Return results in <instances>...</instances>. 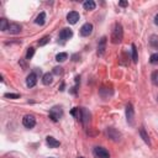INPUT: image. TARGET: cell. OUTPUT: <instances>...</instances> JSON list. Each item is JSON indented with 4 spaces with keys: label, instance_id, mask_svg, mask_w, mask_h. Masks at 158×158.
I'll use <instances>...</instances> for the list:
<instances>
[{
    "label": "cell",
    "instance_id": "18",
    "mask_svg": "<svg viewBox=\"0 0 158 158\" xmlns=\"http://www.w3.org/2000/svg\"><path fill=\"white\" fill-rule=\"evenodd\" d=\"M9 26H10V24L8 22L6 19H1V20H0V30H1V31H8Z\"/></svg>",
    "mask_w": 158,
    "mask_h": 158
},
{
    "label": "cell",
    "instance_id": "2",
    "mask_svg": "<svg viewBox=\"0 0 158 158\" xmlns=\"http://www.w3.org/2000/svg\"><path fill=\"white\" fill-rule=\"evenodd\" d=\"M62 116H63V109L61 106H53L51 110H50V119L52 121H60L62 119Z\"/></svg>",
    "mask_w": 158,
    "mask_h": 158
},
{
    "label": "cell",
    "instance_id": "3",
    "mask_svg": "<svg viewBox=\"0 0 158 158\" xmlns=\"http://www.w3.org/2000/svg\"><path fill=\"white\" fill-rule=\"evenodd\" d=\"M126 119H127L128 125L132 126L135 124V110H133L132 104H128L126 106Z\"/></svg>",
    "mask_w": 158,
    "mask_h": 158
},
{
    "label": "cell",
    "instance_id": "29",
    "mask_svg": "<svg viewBox=\"0 0 158 158\" xmlns=\"http://www.w3.org/2000/svg\"><path fill=\"white\" fill-rule=\"evenodd\" d=\"M127 4H128L127 1H120V3H119V5H120V6H122V8L127 6Z\"/></svg>",
    "mask_w": 158,
    "mask_h": 158
},
{
    "label": "cell",
    "instance_id": "27",
    "mask_svg": "<svg viewBox=\"0 0 158 158\" xmlns=\"http://www.w3.org/2000/svg\"><path fill=\"white\" fill-rule=\"evenodd\" d=\"M53 73L57 74V75L62 74V73H63V68H62V67H55V68H53Z\"/></svg>",
    "mask_w": 158,
    "mask_h": 158
},
{
    "label": "cell",
    "instance_id": "4",
    "mask_svg": "<svg viewBox=\"0 0 158 158\" xmlns=\"http://www.w3.org/2000/svg\"><path fill=\"white\" fill-rule=\"evenodd\" d=\"M22 125H24L26 128H32L35 125H36V119L32 115H25L24 119H22Z\"/></svg>",
    "mask_w": 158,
    "mask_h": 158
},
{
    "label": "cell",
    "instance_id": "20",
    "mask_svg": "<svg viewBox=\"0 0 158 158\" xmlns=\"http://www.w3.org/2000/svg\"><path fill=\"white\" fill-rule=\"evenodd\" d=\"M140 135H141V137H142V140L143 141L147 143V145H149V138H148V135L146 133V131H145V128L143 127H140Z\"/></svg>",
    "mask_w": 158,
    "mask_h": 158
},
{
    "label": "cell",
    "instance_id": "19",
    "mask_svg": "<svg viewBox=\"0 0 158 158\" xmlns=\"http://www.w3.org/2000/svg\"><path fill=\"white\" fill-rule=\"evenodd\" d=\"M149 45L152 46L153 48H158V36H156V35H152L151 38H149Z\"/></svg>",
    "mask_w": 158,
    "mask_h": 158
},
{
    "label": "cell",
    "instance_id": "6",
    "mask_svg": "<svg viewBox=\"0 0 158 158\" xmlns=\"http://www.w3.org/2000/svg\"><path fill=\"white\" fill-rule=\"evenodd\" d=\"M91 32H93V25L89 24V22H86V24H84L83 26L80 27V35L81 36L86 37V36H89Z\"/></svg>",
    "mask_w": 158,
    "mask_h": 158
},
{
    "label": "cell",
    "instance_id": "30",
    "mask_svg": "<svg viewBox=\"0 0 158 158\" xmlns=\"http://www.w3.org/2000/svg\"><path fill=\"white\" fill-rule=\"evenodd\" d=\"M154 24H156V25L158 26V14H157V15L154 16Z\"/></svg>",
    "mask_w": 158,
    "mask_h": 158
},
{
    "label": "cell",
    "instance_id": "8",
    "mask_svg": "<svg viewBox=\"0 0 158 158\" xmlns=\"http://www.w3.org/2000/svg\"><path fill=\"white\" fill-rule=\"evenodd\" d=\"M79 17H80L79 13H77V11H71V13H68V15H67V21L69 22V24L74 25V24H77L78 22Z\"/></svg>",
    "mask_w": 158,
    "mask_h": 158
},
{
    "label": "cell",
    "instance_id": "17",
    "mask_svg": "<svg viewBox=\"0 0 158 158\" xmlns=\"http://www.w3.org/2000/svg\"><path fill=\"white\" fill-rule=\"evenodd\" d=\"M46 21V14L45 13H40V15L36 17V20H35V24H37L40 26H42Z\"/></svg>",
    "mask_w": 158,
    "mask_h": 158
},
{
    "label": "cell",
    "instance_id": "24",
    "mask_svg": "<svg viewBox=\"0 0 158 158\" xmlns=\"http://www.w3.org/2000/svg\"><path fill=\"white\" fill-rule=\"evenodd\" d=\"M151 79H152V83H153L156 86H158V71H156V72L152 73Z\"/></svg>",
    "mask_w": 158,
    "mask_h": 158
},
{
    "label": "cell",
    "instance_id": "1",
    "mask_svg": "<svg viewBox=\"0 0 158 158\" xmlns=\"http://www.w3.org/2000/svg\"><path fill=\"white\" fill-rule=\"evenodd\" d=\"M122 37H124V30H122V26L120 24H116L114 26L113 33H111V42L114 45L120 43L122 41Z\"/></svg>",
    "mask_w": 158,
    "mask_h": 158
},
{
    "label": "cell",
    "instance_id": "5",
    "mask_svg": "<svg viewBox=\"0 0 158 158\" xmlns=\"http://www.w3.org/2000/svg\"><path fill=\"white\" fill-rule=\"evenodd\" d=\"M94 156L96 158H110L109 151L104 147H99V146L94 148Z\"/></svg>",
    "mask_w": 158,
    "mask_h": 158
},
{
    "label": "cell",
    "instance_id": "10",
    "mask_svg": "<svg viewBox=\"0 0 158 158\" xmlns=\"http://www.w3.org/2000/svg\"><path fill=\"white\" fill-rule=\"evenodd\" d=\"M80 110H81V113H80V119L79 120L83 122V125H86L90 120V114H89V111L84 108H80Z\"/></svg>",
    "mask_w": 158,
    "mask_h": 158
},
{
    "label": "cell",
    "instance_id": "31",
    "mask_svg": "<svg viewBox=\"0 0 158 158\" xmlns=\"http://www.w3.org/2000/svg\"><path fill=\"white\" fill-rule=\"evenodd\" d=\"M78 158H84V157H78Z\"/></svg>",
    "mask_w": 158,
    "mask_h": 158
},
{
    "label": "cell",
    "instance_id": "16",
    "mask_svg": "<svg viewBox=\"0 0 158 158\" xmlns=\"http://www.w3.org/2000/svg\"><path fill=\"white\" fill-rule=\"evenodd\" d=\"M95 6H96V4L93 1V0H86V1L83 3V8L85 10H94Z\"/></svg>",
    "mask_w": 158,
    "mask_h": 158
},
{
    "label": "cell",
    "instance_id": "32",
    "mask_svg": "<svg viewBox=\"0 0 158 158\" xmlns=\"http://www.w3.org/2000/svg\"><path fill=\"white\" fill-rule=\"evenodd\" d=\"M50 158H52V157H50Z\"/></svg>",
    "mask_w": 158,
    "mask_h": 158
},
{
    "label": "cell",
    "instance_id": "28",
    "mask_svg": "<svg viewBox=\"0 0 158 158\" xmlns=\"http://www.w3.org/2000/svg\"><path fill=\"white\" fill-rule=\"evenodd\" d=\"M5 98H10V99H19L20 95L19 94H10V93H8V94H5Z\"/></svg>",
    "mask_w": 158,
    "mask_h": 158
},
{
    "label": "cell",
    "instance_id": "12",
    "mask_svg": "<svg viewBox=\"0 0 158 158\" xmlns=\"http://www.w3.org/2000/svg\"><path fill=\"white\" fill-rule=\"evenodd\" d=\"M108 135H109V137L113 140V141H119L120 137H121L120 132L116 131L115 128H113V127H109V128H108Z\"/></svg>",
    "mask_w": 158,
    "mask_h": 158
},
{
    "label": "cell",
    "instance_id": "26",
    "mask_svg": "<svg viewBox=\"0 0 158 158\" xmlns=\"http://www.w3.org/2000/svg\"><path fill=\"white\" fill-rule=\"evenodd\" d=\"M50 40H51V38H50V36H45L43 38H41V40L38 41V45H40V46H45V45H47V43L50 42Z\"/></svg>",
    "mask_w": 158,
    "mask_h": 158
},
{
    "label": "cell",
    "instance_id": "13",
    "mask_svg": "<svg viewBox=\"0 0 158 158\" xmlns=\"http://www.w3.org/2000/svg\"><path fill=\"white\" fill-rule=\"evenodd\" d=\"M46 142H47V145L50 146V148H57V147H60V145H61L60 141H57V140L52 136L46 137Z\"/></svg>",
    "mask_w": 158,
    "mask_h": 158
},
{
    "label": "cell",
    "instance_id": "11",
    "mask_svg": "<svg viewBox=\"0 0 158 158\" xmlns=\"http://www.w3.org/2000/svg\"><path fill=\"white\" fill-rule=\"evenodd\" d=\"M72 36H73V31L71 30V28H63V30L60 32V38L62 41H67Z\"/></svg>",
    "mask_w": 158,
    "mask_h": 158
},
{
    "label": "cell",
    "instance_id": "14",
    "mask_svg": "<svg viewBox=\"0 0 158 158\" xmlns=\"http://www.w3.org/2000/svg\"><path fill=\"white\" fill-rule=\"evenodd\" d=\"M11 35H17L21 32V26L19 24H10L9 26V30H8Z\"/></svg>",
    "mask_w": 158,
    "mask_h": 158
},
{
    "label": "cell",
    "instance_id": "9",
    "mask_svg": "<svg viewBox=\"0 0 158 158\" xmlns=\"http://www.w3.org/2000/svg\"><path fill=\"white\" fill-rule=\"evenodd\" d=\"M106 37H101V40L99 41L98 45V56H103L105 53V50H106Z\"/></svg>",
    "mask_w": 158,
    "mask_h": 158
},
{
    "label": "cell",
    "instance_id": "15",
    "mask_svg": "<svg viewBox=\"0 0 158 158\" xmlns=\"http://www.w3.org/2000/svg\"><path fill=\"white\" fill-rule=\"evenodd\" d=\"M52 81H53V77H52V74L51 73H46L43 74V77H42V83L45 85H50L52 84Z\"/></svg>",
    "mask_w": 158,
    "mask_h": 158
},
{
    "label": "cell",
    "instance_id": "21",
    "mask_svg": "<svg viewBox=\"0 0 158 158\" xmlns=\"http://www.w3.org/2000/svg\"><path fill=\"white\" fill-rule=\"evenodd\" d=\"M68 58V53H66V52H62V53H58L56 56V61L57 62H64Z\"/></svg>",
    "mask_w": 158,
    "mask_h": 158
},
{
    "label": "cell",
    "instance_id": "22",
    "mask_svg": "<svg viewBox=\"0 0 158 158\" xmlns=\"http://www.w3.org/2000/svg\"><path fill=\"white\" fill-rule=\"evenodd\" d=\"M132 61H133V63H137V61H138L137 48H136V46L135 45H132Z\"/></svg>",
    "mask_w": 158,
    "mask_h": 158
},
{
    "label": "cell",
    "instance_id": "7",
    "mask_svg": "<svg viewBox=\"0 0 158 158\" xmlns=\"http://www.w3.org/2000/svg\"><path fill=\"white\" fill-rule=\"evenodd\" d=\"M36 83H37V75L35 72H32V73L28 74V77L26 78V85L28 88H33L35 85H36Z\"/></svg>",
    "mask_w": 158,
    "mask_h": 158
},
{
    "label": "cell",
    "instance_id": "23",
    "mask_svg": "<svg viewBox=\"0 0 158 158\" xmlns=\"http://www.w3.org/2000/svg\"><path fill=\"white\" fill-rule=\"evenodd\" d=\"M149 63L151 64H158V52H156V53H153L151 57H149Z\"/></svg>",
    "mask_w": 158,
    "mask_h": 158
},
{
    "label": "cell",
    "instance_id": "25",
    "mask_svg": "<svg viewBox=\"0 0 158 158\" xmlns=\"http://www.w3.org/2000/svg\"><path fill=\"white\" fill-rule=\"evenodd\" d=\"M35 55V48L33 47H30L27 48V53H26V60H31Z\"/></svg>",
    "mask_w": 158,
    "mask_h": 158
}]
</instances>
